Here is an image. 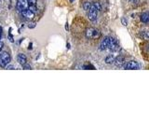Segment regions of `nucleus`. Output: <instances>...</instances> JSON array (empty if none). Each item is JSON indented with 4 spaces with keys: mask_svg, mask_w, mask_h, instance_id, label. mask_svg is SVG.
Here are the masks:
<instances>
[{
    "mask_svg": "<svg viewBox=\"0 0 149 140\" xmlns=\"http://www.w3.org/2000/svg\"><path fill=\"white\" fill-rule=\"evenodd\" d=\"M36 2V0H17L16 7L23 18L33 20L37 12Z\"/></svg>",
    "mask_w": 149,
    "mask_h": 140,
    "instance_id": "obj_1",
    "label": "nucleus"
},
{
    "mask_svg": "<svg viewBox=\"0 0 149 140\" xmlns=\"http://www.w3.org/2000/svg\"><path fill=\"white\" fill-rule=\"evenodd\" d=\"M102 10V5L100 2L95 1L91 4L90 8L88 9V18L91 22H95L98 18V14Z\"/></svg>",
    "mask_w": 149,
    "mask_h": 140,
    "instance_id": "obj_2",
    "label": "nucleus"
},
{
    "mask_svg": "<svg viewBox=\"0 0 149 140\" xmlns=\"http://www.w3.org/2000/svg\"><path fill=\"white\" fill-rule=\"evenodd\" d=\"M11 57L8 51H0V66L6 67L10 63Z\"/></svg>",
    "mask_w": 149,
    "mask_h": 140,
    "instance_id": "obj_3",
    "label": "nucleus"
},
{
    "mask_svg": "<svg viewBox=\"0 0 149 140\" xmlns=\"http://www.w3.org/2000/svg\"><path fill=\"white\" fill-rule=\"evenodd\" d=\"M86 36L90 39H97L101 36V32L93 27L88 28L86 31Z\"/></svg>",
    "mask_w": 149,
    "mask_h": 140,
    "instance_id": "obj_4",
    "label": "nucleus"
},
{
    "mask_svg": "<svg viewBox=\"0 0 149 140\" xmlns=\"http://www.w3.org/2000/svg\"><path fill=\"white\" fill-rule=\"evenodd\" d=\"M110 40H111V36H105L104 38L102 40L100 44V50H108L110 46Z\"/></svg>",
    "mask_w": 149,
    "mask_h": 140,
    "instance_id": "obj_5",
    "label": "nucleus"
},
{
    "mask_svg": "<svg viewBox=\"0 0 149 140\" xmlns=\"http://www.w3.org/2000/svg\"><path fill=\"white\" fill-rule=\"evenodd\" d=\"M124 68L129 69V70H134V69L138 70L140 69V65L137 62H135V61H130V62L124 64Z\"/></svg>",
    "mask_w": 149,
    "mask_h": 140,
    "instance_id": "obj_6",
    "label": "nucleus"
},
{
    "mask_svg": "<svg viewBox=\"0 0 149 140\" xmlns=\"http://www.w3.org/2000/svg\"><path fill=\"white\" fill-rule=\"evenodd\" d=\"M114 62H115V64L116 65V66H122V65L124 64L125 63V59L124 57H122V56H118V57H116L115 60H114Z\"/></svg>",
    "mask_w": 149,
    "mask_h": 140,
    "instance_id": "obj_7",
    "label": "nucleus"
},
{
    "mask_svg": "<svg viewBox=\"0 0 149 140\" xmlns=\"http://www.w3.org/2000/svg\"><path fill=\"white\" fill-rule=\"evenodd\" d=\"M17 60H18L19 64H21L22 65V64H24L26 63L27 58H26V56L23 54V53H19L18 54V57H17Z\"/></svg>",
    "mask_w": 149,
    "mask_h": 140,
    "instance_id": "obj_8",
    "label": "nucleus"
},
{
    "mask_svg": "<svg viewBox=\"0 0 149 140\" xmlns=\"http://www.w3.org/2000/svg\"><path fill=\"white\" fill-rule=\"evenodd\" d=\"M141 21L144 23H147L149 22V14L148 12H143L141 15Z\"/></svg>",
    "mask_w": 149,
    "mask_h": 140,
    "instance_id": "obj_9",
    "label": "nucleus"
},
{
    "mask_svg": "<svg viewBox=\"0 0 149 140\" xmlns=\"http://www.w3.org/2000/svg\"><path fill=\"white\" fill-rule=\"evenodd\" d=\"M114 60H115L114 56L112 55V54H110V55H108V56H107V57L105 58V63H106V64H111V63H113V62H114Z\"/></svg>",
    "mask_w": 149,
    "mask_h": 140,
    "instance_id": "obj_10",
    "label": "nucleus"
},
{
    "mask_svg": "<svg viewBox=\"0 0 149 140\" xmlns=\"http://www.w3.org/2000/svg\"><path fill=\"white\" fill-rule=\"evenodd\" d=\"M91 2H85L84 3V5H83V7H84V8L86 9V10H88V8H90V7H91Z\"/></svg>",
    "mask_w": 149,
    "mask_h": 140,
    "instance_id": "obj_11",
    "label": "nucleus"
},
{
    "mask_svg": "<svg viewBox=\"0 0 149 140\" xmlns=\"http://www.w3.org/2000/svg\"><path fill=\"white\" fill-rule=\"evenodd\" d=\"M22 67H23V69H31L32 67H31V65L30 64H22Z\"/></svg>",
    "mask_w": 149,
    "mask_h": 140,
    "instance_id": "obj_12",
    "label": "nucleus"
},
{
    "mask_svg": "<svg viewBox=\"0 0 149 140\" xmlns=\"http://www.w3.org/2000/svg\"><path fill=\"white\" fill-rule=\"evenodd\" d=\"M121 22H122V24H123V25H127V23H128L127 19L123 17L122 19H121Z\"/></svg>",
    "mask_w": 149,
    "mask_h": 140,
    "instance_id": "obj_13",
    "label": "nucleus"
},
{
    "mask_svg": "<svg viewBox=\"0 0 149 140\" xmlns=\"http://www.w3.org/2000/svg\"><path fill=\"white\" fill-rule=\"evenodd\" d=\"M3 47H4V43L2 41H0V51L2 50V49H3Z\"/></svg>",
    "mask_w": 149,
    "mask_h": 140,
    "instance_id": "obj_14",
    "label": "nucleus"
},
{
    "mask_svg": "<svg viewBox=\"0 0 149 140\" xmlns=\"http://www.w3.org/2000/svg\"><path fill=\"white\" fill-rule=\"evenodd\" d=\"M7 69H13V68H15V67H14L13 66V65H7Z\"/></svg>",
    "mask_w": 149,
    "mask_h": 140,
    "instance_id": "obj_15",
    "label": "nucleus"
},
{
    "mask_svg": "<svg viewBox=\"0 0 149 140\" xmlns=\"http://www.w3.org/2000/svg\"><path fill=\"white\" fill-rule=\"evenodd\" d=\"M36 26V23L35 22H33V23H31V25L29 24V27H31V28H33V27H35Z\"/></svg>",
    "mask_w": 149,
    "mask_h": 140,
    "instance_id": "obj_16",
    "label": "nucleus"
},
{
    "mask_svg": "<svg viewBox=\"0 0 149 140\" xmlns=\"http://www.w3.org/2000/svg\"><path fill=\"white\" fill-rule=\"evenodd\" d=\"M74 1V0H70V2H73Z\"/></svg>",
    "mask_w": 149,
    "mask_h": 140,
    "instance_id": "obj_17",
    "label": "nucleus"
},
{
    "mask_svg": "<svg viewBox=\"0 0 149 140\" xmlns=\"http://www.w3.org/2000/svg\"><path fill=\"white\" fill-rule=\"evenodd\" d=\"M0 38H1V34H0Z\"/></svg>",
    "mask_w": 149,
    "mask_h": 140,
    "instance_id": "obj_18",
    "label": "nucleus"
}]
</instances>
